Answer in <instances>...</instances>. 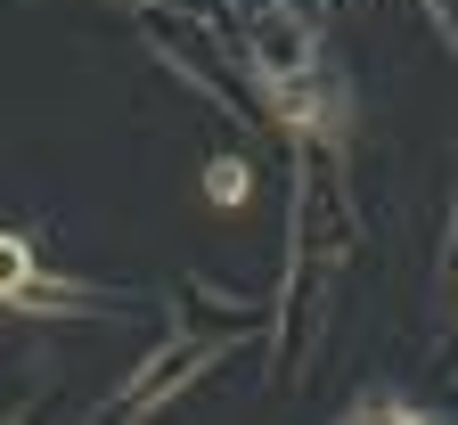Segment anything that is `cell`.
Segmentation results:
<instances>
[{"instance_id": "1", "label": "cell", "mask_w": 458, "mask_h": 425, "mask_svg": "<svg viewBox=\"0 0 458 425\" xmlns=\"http://www.w3.org/2000/svg\"><path fill=\"white\" fill-rule=\"evenodd\" d=\"M33 286V246L25 237H0V294H25Z\"/></svg>"}, {"instance_id": "2", "label": "cell", "mask_w": 458, "mask_h": 425, "mask_svg": "<svg viewBox=\"0 0 458 425\" xmlns=\"http://www.w3.org/2000/svg\"><path fill=\"white\" fill-rule=\"evenodd\" d=\"M205 189L229 205V197H246V164H213V180H205Z\"/></svg>"}]
</instances>
